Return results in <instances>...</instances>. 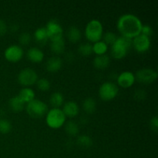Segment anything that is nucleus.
<instances>
[{"instance_id":"32","label":"nucleus","mask_w":158,"mask_h":158,"mask_svg":"<svg viewBox=\"0 0 158 158\" xmlns=\"http://www.w3.org/2000/svg\"><path fill=\"white\" fill-rule=\"evenodd\" d=\"M147 97V93L146 91L143 90V89H137V90L134 92V97L135 100H143L146 98Z\"/></svg>"},{"instance_id":"5","label":"nucleus","mask_w":158,"mask_h":158,"mask_svg":"<svg viewBox=\"0 0 158 158\" xmlns=\"http://www.w3.org/2000/svg\"><path fill=\"white\" fill-rule=\"evenodd\" d=\"M26 109L28 114L33 118L43 117L48 112L47 104L38 99H34L31 102L26 103Z\"/></svg>"},{"instance_id":"25","label":"nucleus","mask_w":158,"mask_h":158,"mask_svg":"<svg viewBox=\"0 0 158 158\" xmlns=\"http://www.w3.org/2000/svg\"><path fill=\"white\" fill-rule=\"evenodd\" d=\"M65 131L69 136H76L78 134L80 128L75 121L70 120V121H68L65 125Z\"/></svg>"},{"instance_id":"20","label":"nucleus","mask_w":158,"mask_h":158,"mask_svg":"<svg viewBox=\"0 0 158 158\" xmlns=\"http://www.w3.org/2000/svg\"><path fill=\"white\" fill-rule=\"evenodd\" d=\"M34 38L40 45H44L49 40L46 27H40L35 29L34 32Z\"/></svg>"},{"instance_id":"21","label":"nucleus","mask_w":158,"mask_h":158,"mask_svg":"<svg viewBox=\"0 0 158 158\" xmlns=\"http://www.w3.org/2000/svg\"><path fill=\"white\" fill-rule=\"evenodd\" d=\"M49 103L53 108H60L64 103V97L60 92H54L49 97Z\"/></svg>"},{"instance_id":"2","label":"nucleus","mask_w":158,"mask_h":158,"mask_svg":"<svg viewBox=\"0 0 158 158\" xmlns=\"http://www.w3.org/2000/svg\"><path fill=\"white\" fill-rule=\"evenodd\" d=\"M132 46V39L124 36L117 38L115 43L111 46V55L114 58L120 60L126 56L128 51Z\"/></svg>"},{"instance_id":"4","label":"nucleus","mask_w":158,"mask_h":158,"mask_svg":"<svg viewBox=\"0 0 158 158\" xmlns=\"http://www.w3.org/2000/svg\"><path fill=\"white\" fill-rule=\"evenodd\" d=\"M46 121L50 128L58 129L64 125L66 116L60 108H52L46 114Z\"/></svg>"},{"instance_id":"30","label":"nucleus","mask_w":158,"mask_h":158,"mask_svg":"<svg viewBox=\"0 0 158 158\" xmlns=\"http://www.w3.org/2000/svg\"><path fill=\"white\" fill-rule=\"evenodd\" d=\"M12 130V123L6 119H0V133L7 134Z\"/></svg>"},{"instance_id":"12","label":"nucleus","mask_w":158,"mask_h":158,"mask_svg":"<svg viewBox=\"0 0 158 158\" xmlns=\"http://www.w3.org/2000/svg\"><path fill=\"white\" fill-rule=\"evenodd\" d=\"M135 81V76L131 71H123L117 77V83L123 88L131 87Z\"/></svg>"},{"instance_id":"13","label":"nucleus","mask_w":158,"mask_h":158,"mask_svg":"<svg viewBox=\"0 0 158 158\" xmlns=\"http://www.w3.org/2000/svg\"><path fill=\"white\" fill-rule=\"evenodd\" d=\"M63 66L62 59L59 56H52L48 59L46 63V68L49 72H57Z\"/></svg>"},{"instance_id":"26","label":"nucleus","mask_w":158,"mask_h":158,"mask_svg":"<svg viewBox=\"0 0 158 158\" xmlns=\"http://www.w3.org/2000/svg\"><path fill=\"white\" fill-rule=\"evenodd\" d=\"M77 144L83 148H89L93 145V140L89 136L80 135L77 138Z\"/></svg>"},{"instance_id":"11","label":"nucleus","mask_w":158,"mask_h":158,"mask_svg":"<svg viewBox=\"0 0 158 158\" xmlns=\"http://www.w3.org/2000/svg\"><path fill=\"white\" fill-rule=\"evenodd\" d=\"M132 46L137 52H145L149 49L151 46V39L143 34H139L134 39H132Z\"/></svg>"},{"instance_id":"22","label":"nucleus","mask_w":158,"mask_h":158,"mask_svg":"<svg viewBox=\"0 0 158 158\" xmlns=\"http://www.w3.org/2000/svg\"><path fill=\"white\" fill-rule=\"evenodd\" d=\"M50 49L52 52L56 54H60L65 50V42L64 39L61 38L59 40L51 41Z\"/></svg>"},{"instance_id":"16","label":"nucleus","mask_w":158,"mask_h":158,"mask_svg":"<svg viewBox=\"0 0 158 158\" xmlns=\"http://www.w3.org/2000/svg\"><path fill=\"white\" fill-rule=\"evenodd\" d=\"M110 63V59L107 54L96 56L93 61L94 66L99 69H104L107 68Z\"/></svg>"},{"instance_id":"7","label":"nucleus","mask_w":158,"mask_h":158,"mask_svg":"<svg viewBox=\"0 0 158 158\" xmlns=\"http://www.w3.org/2000/svg\"><path fill=\"white\" fill-rule=\"evenodd\" d=\"M38 80V74L36 71L31 68H25L18 74L19 83L23 86H31L36 83Z\"/></svg>"},{"instance_id":"36","label":"nucleus","mask_w":158,"mask_h":158,"mask_svg":"<svg viewBox=\"0 0 158 158\" xmlns=\"http://www.w3.org/2000/svg\"><path fill=\"white\" fill-rule=\"evenodd\" d=\"M10 29L12 30V32H16L19 29V26L17 24H12L10 26Z\"/></svg>"},{"instance_id":"15","label":"nucleus","mask_w":158,"mask_h":158,"mask_svg":"<svg viewBox=\"0 0 158 158\" xmlns=\"http://www.w3.org/2000/svg\"><path fill=\"white\" fill-rule=\"evenodd\" d=\"M28 59L32 63H40L44 59V53L37 47H31L26 53Z\"/></svg>"},{"instance_id":"34","label":"nucleus","mask_w":158,"mask_h":158,"mask_svg":"<svg viewBox=\"0 0 158 158\" xmlns=\"http://www.w3.org/2000/svg\"><path fill=\"white\" fill-rule=\"evenodd\" d=\"M150 126L152 131L157 132V128H158V119L157 116H154L151 119V121H150Z\"/></svg>"},{"instance_id":"33","label":"nucleus","mask_w":158,"mask_h":158,"mask_svg":"<svg viewBox=\"0 0 158 158\" xmlns=\"http://www.w3.org/2000/svg\"><path fill=\"white\" fill-rule=\"evenodd\" d=\"M140 33L143 34V35H146V36L150 37L153 34V29L151 26L149 25H144V26H142L141 28V32Z\"/></svg>"},{"instance_id":"23","label":"nucleus","mask_w":158,"mask_h":158,"mask_svg":"<svg viewBox=\"0 0 158 158\" xmlns=\"http://www.w3.org/2000/svg\"><path fill=\"white\" fill-rule=\"evenodd\" d=\"M83 109L87 114H93L97 109L96 100L92 97H87L83 102Z\"/></svg>"},{"instance_id":"8","label":"nucleus","mask_w":158,"mask_h":158,"mask_svg":"<svg viewBox=\"0 0 158 158\" xmlns=\"http://www.w3.org/2000/svg\"><path fill=\"white\" fill-rule=\"evenodd\" d=\"M135 80L141 83H151L157 78V72L151 68H142L134 74Z\"/></svg>"},{"instance_id":"19","label":"nucleus","mask_w":158,"mask_h":158,"mask_svg":"<svg viewBox=\"0 0 158 158\" xmlns=\"http://www.w3.org/2000/svg\"><path fill=\"white\" fill-rule=\"evenodd\" d=\"M26 103L19 97V96H14L10 98L9 101V106L10 109L14 112H20L24 108Z\"/></svg>"},{"instance_id":"27","label":"nucleus","mask_w":158,"mask_h":158,"mask_svg":"<svg viewBox=\"0 0 158 158\" xmlns=\"http://www.w3.org/2000/svg\"><path fill=\"white\" fill-rule=\"evenodd\" d=\"M78 52L83 56H88L93 52V45L89 43H80L78 46Z\"/></svg>"},{"instance_id":"6","label":"nucleus","mask_w":158,"mask_h":158,"mask_svg":"<svg viewBox=\"0 0 158 158\" xmlns=\"http://www.w3.org/2000/svg\"><path fill=\"white\" fill-rule=\"evenodd\" d=\"M118 92V86L113 82H105L99 88V96L105 101H109L115 98Z\"/></svg>"},{"instance_id":"18","label":"nucleus","mask_w":158,"mask_h":158,"mask_svg":"<svg viewBox=\"0 0 158 158\" xmlns=\"http://www.w3.org/2000/svg\"><path fill=\"white\" fill-rule=\"evenodd\" d=\"M18 96L25 103H28L35 99V92L31 88L24 87L20 89Z\"/></svg>"},{"instance_id":"9","label":"nucleus","mask_w":158,"mask_h":158,"mask_svg":"<svg viewBox=\"0 0 158 158\" xmlns=\"http://www.w3.org/2000/svg\"><path fill=\"white\" fill-rule=\"evenodd\" d=\"M47 31L48 38L51 40H59V39L63 38V29L61 25L55 19L49 20L47 23L46 26H45Z\"/></svg>"},{"instance_id":"3","label":"nucleus","mask_w":158,"mask_h":158,"mask_svg":"<svg viewBox=\"0 0 158 158\" xmlns=\"http://www.w3.org/2000/svg\"><path fill=\"white\" fill-rule=\"evenodd\" d=\"M103 35V27L102 23L97 19H91L85 28V35L92 43L100 41Z\"/></svg>"},{"instance_id":"28","label":"nucleus","mask_w":158,"mask_h":158,"mask_svg":"<svg viewBox=\"0 0 158 158\" xmlns=\"http://www.w3.org/2000/svg\"><path fill=\"white\" fill-rule=\"evenodd\" d=\"M103 38V41L106 43V45H111L112 46L114 43H115L116 40H117L118 36L117 35V34L114 33V32H110V31H107L106 32H105L104 34L102 36Z\"/></svg>"},{"instance_id":"24","label":"nucleus","mask_w":158,"mask_h":158,"mask_svg":"<svg viewBox=\"0 0 158 158\" xmlns=\"http://www.w3.org/2000/svg\"><path fill=\"white\" fill-rule=\"evenodd\" d=\"M108 49V46L103 41H98L94 43L93 45V52L97 55H103L106 54Z\"/></svg>"},{"instance_id":"1","label":"nucleus","mask_w":158,"mask_h":158,"mask_svg":"<svg viewBox=\"0 0 158 158\" xmlns=\"http://www.w3.org/2000/svg\"><path fill=\"white\" fill-rule=\"evenodd\" d=\"M117 29L122 36L134 39L141 32L143 24L137 15L131 13L123 14L117 20Z\"/></svg>"},{"instance_id":"17","label":"nucleus","mask_w":158,"mask_h":158,"mask_svg":"<svg viewBox=\"0 0 158 158\" xmlns=\"http://www.w3.org/2000/svg\"><path fill=\"white\" fill-rule=\"evenodd\" d=\"M66 35H67L68 40L71 43H76L80 40L82 36V33L80 29L77 26H71L68 29L67 32H66Z\"/></svg>"},{"instance_id":"14","label":"nucleus","mask_w":158,"mask_h":158,"mask_svg":"<svg viewBox=\"0 0 158 158\" xmlns=\"http://www.w3.org/2000/svg\"><path fill=\"white\" fill-rule=\"evenodd\" d=\"M62 110L66 117H74L79 114V106L76 102L68 101L64 103Z\"/></svg>"},{"instance_id":"10","label":"nucleus","mask_w":158,"mask_h":158,"mask_svg":"<svg viewBox=\"0 0 158 158\" xmlns=\"http://www.w3.org/2000/svg\"><path fill=\"white\" fill-rule=\"evenodd\" d=\"M23 49L19 45H11L6 49L4 52V56L8 61L16 63L19 61L23 56Z\"/></svg>"},{"instance_id":"29","label":"nucleus","mask_w":158,"mask_h":158,"mask_svg":"<svg viewBox=\"0 0 158 158\" xmlns=\"http://www.w3.org/2000/svg\"><path fill=\"white\" fill-rule=\"evenodd\" d=\"M36 86L40 90L47 91L50 88V82L46 78H40L38 79L36 81Z\"/></svg>"},{"instance_id":"35","label":"nucleus","mask_w":158,"mask_h":158,"mask_svg":"<svg viewBox=\"0 0 158 158\" xmlns=\"http://www.w3.org/2000/svg\"><path fill=\"white\" fill-rule=\"evenodd\" d=\"M8 26L6 22L0 19V35H5L7 32Z\"/></svg>"},{"instance_id":"31","label":"nucleus","mask_w":158,"mask_h":158,"mask_svg":"<svg viewBox=\"0 0 158 158\" xmlns=\"http://www.w3.org/2000/svg\"><path fill=\"white\" fill-rule=\"evenodd\" d=\"M19 42L23 46H27L31 42V35L27 32H22L19 37Z\"/></svg>"}]
</instances>
